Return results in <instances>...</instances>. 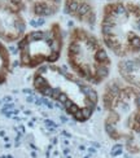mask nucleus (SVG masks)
<instances>
[{"label": "nucleus", "instance_id": "nucleus-4", "mask_svg": "<svg viewBox=\"0 0 140 158\" xmlns=\"http://www.w3.org/2000/svg\"><path fill=\"white\" fill-rule=\"evenodd\" d=\"M66 60L75 75L92 86L107 80L112 60L104 43L84 27H74L66 43Z\"/></svg>", "mask_w": 140, "mask_h": 158}, {"label": "nucleus", "instance_id": "nucleus-1", "mask_svg": "<svg viewBox=\"0 0 140 158\" xmlns=\"http://www.w3.org/2000/svg\"><path fill=\"white\" fill-rule=\"evenodd\" d=\"M33 87L40 96L57 102L77 122L88 121L99 102L92 84L56 64L39 66L33 75Z\"/></svg>", "mask_w": 140, "mask_h": 158}, {"label": "nucleus", "instance_id": "nucleus-3", "mask_svg": "<svg viewBox=\"0 0 140 158\" xmlns=\"http://www.w3.org/2000/svg\"><path fill=\"white\" fill-rule=\"evenodd\" d=\"M101 42L121 58L140 53V7L129 1L105 4L100 20Z\"/></svg>", "mask_w": 140, "mask_h": 158}, {"label": "nucleus", "instance_id": "nucleus-2", "mask_svg": "<svg viewBox=\"0 0 140 158\" xmlns=\"http://www.w3.org/2000/svg\"><path fill=\"white\" fill-rule=\"evenodd\" d=\"M104 127L112 140L123 143L130 153H140V91L118 79L103 92Z\"/></svg>", "mask_w": 140, "mask_h": 158}, {"label": "nucleus", "instance_id": "nucleus-7", "mask_svg": "<svg viewBox=\"0 0 140 158\" xmlns=\"http://www.w3.org/2000/svg\"><path fill=\"white\" fill-rule=\"evenodd\" d=\"M62 3L65 13L71 18L84 25H95L97 16L92 0H64Z\"/></svg>", "mask_w": 140, "mask_h": 158}, {"label": "nucleus", "instance_id": "nucleus-9", "mask_svg": "<svg viewBox=\"0 0 140 158\" xmlns=\"http://www.w3.org/2000/svg\"><path fill=\"white\" fill-rule=\"evenodd\" d=\"M118 71L125 82L140 91V54L121 61L118 64Z\"/></svg>", "mask_w": 140, "mask_h": 158}, {"label": "nucleus", "instance_id": "nucleus-10", "mask_svg": "<svg viewBox=\"0 0 140 158\" xmlns=\"http://www.w3.org/2000/svg\"><path fill=\"white\" fill-rule=\"evenodd\" d=\"M12 58L7 45L3 40H0V86L4 84L11 74Z\"/></svg>", "mask_w": 140, "mask_h": 158}, {"label": "nucleus", "instance_id": "nucleus-5", "mask_svg": "<svg viewBox=\"0 0 140 158\" xmlns=\"http://www.w3.org/2000/svg\"><path fill=\"white\" fill-rule=\"evenodd\" d=\"M18 60L25 69L55 64L61 57L64 48V34L59 22L51 23L45 29L26 31L18 40Z\"/></svg>", "mask_w": 140, "mask_h": 158}, {"label": "nucleus", "instance_id": "nucleus-6", "mask_svg": "<svg viewBox=\"0 0 140 158\" xmlns=\"http://www.w3.org/2000/svg\"><path fill=\"white\" fill-rule=\"evenodd\" d=\"M23 0H0V40L18 42L26 33Z\"/></svg>", "mask_w": 140, "mask_h": 158}, {"label": "nucleus", "instance_id": "nucleus-8", "mask_svg": "<svg viewBox=\"0 0 140 158\" xmlns=\"http://www.w3.org/2000/svg\"><path fill=\"white\" fill-rule=\"evenodd\" d=\"M26 11L39 18L52 17L59 13L64 0H23Z\"/></svg>", "mask_w": 140, "mask_h": 158}]
</instances>
